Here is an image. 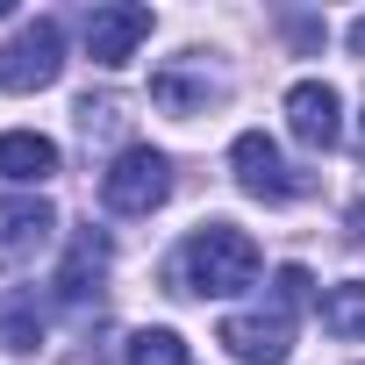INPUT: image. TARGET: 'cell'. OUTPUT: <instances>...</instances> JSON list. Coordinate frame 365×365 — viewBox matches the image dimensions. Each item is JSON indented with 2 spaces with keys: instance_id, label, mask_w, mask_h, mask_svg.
I'll return each mask as SVG.
<instances>
[{
  "instance_id": "cell-3",
  "label": "cell",
  "mask_w": 365,
  "mask_h": 365,
  "mask_svg": "<svg viewBox=\"0 0 365 365\" xmlns=\"http://www.w3.org/2000/svg\"><path fill=\"white\" fill-rule=\"evenodd\" d=\"M65 72V29L43 15V22H22L8 43H0V93H36Z\"/></svg>"
},
{
  "instance_id": "cell-12",
  "label": "cell",
  "mask_w": 365,
  "mask_h": 365,
  "mask_svg": "<svg viewBox=\"0 0 365 365\" xmlns=\"http://www.w3.org/2000/svg\"><path fill=\"white\" fill-rule=\"evenodd\" d=\"M322 329L329 336H365V279H344L322 294Z\"/></svg>"
},
{
  "instance_id": "cell-15",
  "label": "cell",
  "mask_w": 365,
  "mask_h": 365,
  "mask_svg": "<svg viewBox=\"0 0 365 365\" xmlns=\"http://www.w3.org/2000/svg\"><path fill=\"white\" fill-rule=\"evenodd\" d=\"M72 115H79V136H86V143H93V136H115V129H122V101H115V93H101V101L86 93V101H79Z\"/></svg>"
},
{
  "instance_id": "cell-18",
  "label": "cell",
  "mask_w": 365,
  "mask_h": 365,
  "mask_svg": "<svg viewBox=\"0 0 365 365\" xmlns=\"http://www.w3.org/2000/svg\"><path fill=\"white\" fill-rule=\"evenodd\" d=\"M351 237H365V201H358V208H351Z\"/></svg>"
},
{
  "instance_id": "cell-14",
  "label": "cell",
  "mask_w": 365,
  "mask_h": 365,
  "mask_svg": "<svg viewBox=\"0 0 365 365\" xmlns=\"http://www.w3.org/2000/svg\"><path fill=\"white\" fill-rule=\"evenodd\" d=\"M0 344H8V351H22V358L43 344V315H36V301H29V294L8 308V322H0Z\"/></svg>"
},
{
  "instance_id": "cell-1",
  "label": "cell",
  "mask_w": 365,
  "mask_h": 365,
  "mask_svg": "<svg viewBox=\"0 0 365 365\" xmlns=\"http://www.w3.org/2000/svg\"><path fill=\"white\" fill-rule=\"evenodd\" d=\"M258 279V244L237 230V222H201L179 251V287L187 294H244Z\"/></svg>"
},
{
  "instance_id": "cell-8",
  "label": "cell",
  "mask_w": 365,
  "mask_h": 365,
  "mask_svg": "<svg viewBox=\"0 0 365 365\" xmlns=\"http://www.w3.org/2000/svg\"><path fill=\"white\" fill-rule=\"evenodd\" d=\"M287 129H294L308 150H329V143L344 136V101H336V86L301 79V86L287 93Z\"/></svg>"
},
{
  "instance_id": "cell-5",
  "label": "cell",
  "mask_w": 365,
  "mask_h": 365,
  "mask_svg": "<svg viewBox=\"0 0 365 365\" xmlns=\"http://www.w3.org/2000/svg\"><path fill=\"white\" fill-rule=\"evenodd\" d=\"M51 237H58V208L43 194L8 201V208H0V272H29L51 251Z\"/></svg>"
},
{
  "instance_id": "cell-6",
  "label": "cell",
  "mask_w": 365,
  "mask_h": 365,
  "mask_svg": "<svg viewBox=\"0 0 365 365\" xmlns=\"http://www.w3.org/2000/svg\"><path fill=\"white\" fill-rule=\"evenodd\" d=\"M143 36H150V8H136V0L86 8V58H93V65H129Z\"/></svg>"
},
{
  "instance_id": "cell-17",
  "label": "cell",
  "mask_w": 365,
  "mask_h": 365,
  "mask_svg": "<svg viewBox=\"0 0 365 365\" xmlns=\"http://www.w3.org/2000/svg\"><path fill=\"white\" fill-rule=\"evenodd\" d=\"M351 51H358V58H365V15H358V22H351Z\"/></svg>"
},
{
  "instance_id": "cell-16",
  "label": "cell",
  "mask_w": 365,
  "mask_h": 365,
  "mask_svg": "<svg viewBox=\"0 0 365 365\" xmlns=\"http://www.w3.org/2000/svg\"><path fill=\"white\" fill-rule=\"evenodd\" d=\"M272 308H287V315L308 308V272H301V265H279V272H272Z\"/></svg>"
},
{
  "instance_id": "cell-10",
  "label": "cell",
  "mask_w": 365,
  "mask_h": 365,
  "mask_svg": "<svg viewBox=\"0 0 365 365\" xmlns=\"http://www.w3.org/2000/svg\"><path fill=\"white\" fill-rule=\"evenodd\" d=\"M58 172V143L36 136V129H8L0 136V179H15V187H43Z\"/></svg>"
},
{
  "instance_id": "cell-9",
  "label": "cell",
  "mask_w": 365,
  "mask_h": 365,
  "mask_svg": "<svg viewBox=\"0 0 365 365\" xmlns=\"http://www.w3.org/2000/svg\"><path fill=\"white\" fill-rule=\"evenodd\" d=\"M101 279H108V237L101 230H79L72 251H65V272H58V301L65 308H86L101 294Z\"/></svg>"
},
{
  "instance_id": "cell-13",
  "label": "cell",
  "mask_w": 365,
  "mask_h": 365,
  "mask_svg": "<svg viewBox=\"0 0 365 365\" xmlns=\"http://www.w3.org/2000/svg\"><path fill=\"white\" fill-rule=\"evenodd\" d=\"M129 365H194V351H187L179 329H136L129 336Z\"/></svg>"
},
{
  "instance_id": "cell-11",
  "label": "cell",
  "mask_w": 365,
  "mask_h": 365,
  "mask_svg": "<svg viewBox=\"0 0 365 365\" xmlns=\"http://www.w3.org/2000/svg\"><path fill=\"white\" fill-rule=\"evenodd\" d=\"M150 101H158L165 115H201V108L215 101V79H187V72H158V79H150Z\"/></svg>"
},
{
  "instance_id": "cell-4",
  "label": "cell",
  "mask_w": 365,
  "mask_h": 365,
  "mask_svg": "<svg viewBox=\"0 0 365 365\" xmlns=\"http://www.w3.org/2000/svg\"><path fill=\"white\" fill-rule=\"evenodd\" d=\"M230 165H237V187H244L251 201H272V208H279V201H301V194L315 187L308 172H294V165L279 158V143H272L265 129H244V136L230 143Z\"/></svg>"
},
{
  "instance_id": "cell-2",
  "label": "cell",
  "mask_w": 365,
  "mask_h": 365,
  "mask_svg": "<svg viewBox=\"0 0 365 365\" xmlns=\"http://www.w3.org/2000/svg\"><path fill=\"white\" fill-rule=\"evenodd\" d=\"M165 194H172V165H165V150H150V143L115 150V165L101 172V201H108L115 215H150V208H165Z\"/></svg>"
},
{
  "instance_id": "cell-7",
  "label": "cell",
  "mask_w": 365,
  "mask_h": 365,
  "mask_svg": "<svg viewBox=\"0 0 365 365\" xmlns=\"http://www.w3.org/2000/svg\"><path fill=\"white\" fill-rule=\"evenodd\" d=\"M215 344H230V358L244 365H279L294 351V315L287 308H258V315H230L215 329Z\"/></svg>"
}]
</instances>
